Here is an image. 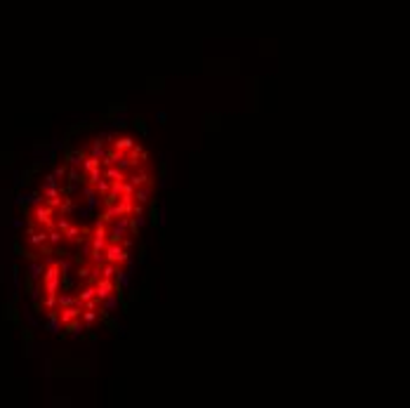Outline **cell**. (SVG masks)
Here are the masks:
<instances>
[{"mask_svg":"<svg viewBox=\"0 0 410 408\" xmlns=\"http://www.w3.org/2000/svg\"><path fill=\"white\" fill-rule=\"evenodd\" d=\"M104 260H106V264H113L116 269H123V264L130 260V253L120 243H108L104 248Z\"/></svg>","mask_w":410,"mask_h":408,"instance_id":"6da1fadb","label":"cell"},{"mask_svg":"<svg viewBox=\"0 0 410 408\" xmlns=\"http://www.w3.org/2000/svg\"><path fill=\"white\" fill-rule=\"evenodd\" d=\"M108 245V227L106 224H95L92 236H90V253H104V248Z\"/></svg>","mask_w":410,"mask_h":408,"instance_id":"7a4b0ae2","label":"cell"},{"mask_svg":"<svg viewBox=\"0 0 410 408\" xmlns=\"http://www.w3.org/2000/svg\"><path fill=\"white\" fill-rule=\"evenodd\" d=\"M83 316V309L78 305H73V307H66V309H57V321H59V326H69L71 321H78Z\"/></svg>","mask_w":410,"mask_h":408,"instance_id":"3957f363","label":"cell"},{"mask_svg":"<svg viewBox=\"0 0 410 408\" xmlns=\"http://www.w3.org/2000/svg\"><path fill=\"white\" fill-rule=\"evenodd\" d=\"M127 222H130V217H120V219H116V222L111 224V229H108V238H111V243H120V241L125 238Z\"/></svg>","mask_w":410,"mask_h":408,"instance_id":"277c9868","label":"cell"},{"mask_svg":"<svg viewBox=\"0 0 410 408\" xmlns=\"http://www.w3.org/2000/svg\"><path fill=\"white\" fill-rule=\"evenodd\" d=\"M132 146H134V139H132V137H116L111 149H113V151H118V154H125V156H127Z\"/></svg>","mask_w":410,"mask_h":408,"instance_id":"5b68a950","label":"cell"},{"mask_svg":"<svg viewBox=\"0 0 410 408\" xmlns=\"http://www.w3.org/2000/svg\"><path fill=\"white\" fill-rule=\"evenodd\" d=\"M81 234H83V229L78 227V224H69V227L62 231L64 241H69V243H81V241H83Z\"/></svg>","mask_w":410,"mask_h":408,"instance_id":"8992f818","label":"cell"},{"mask_svg":"<svg viewBox=\"0 0 410 408\" xmlns=\"http://www.w3.org/2000/svg\"><path fill=\"white\" fill-rule=\"evenodd\" d=\"M144 161H146V151H144L139 144H134L132 149H130V154H127V163L137 168V165H142Z\"/></svg>","mask_w":410,"mask_h":408,"instance_id":"52a82bcc","label":"cell"},{"mask_svg":"<svg viewBox=\"0 0 410 408\" xmlns=\"http://www.w3.org/2000/svg\"><path fill=\"white\" fill-rule=\"evenodd\" d=\"M130 184H132L134 189H142V187H151V182H149V173L146 170H139V173H134L127 177Z\"/></svg>","mask_w":410,"mask_h":408,"instance_id":"ba28073f","label":"cell"},{"mask_svg":"<svg viewBox=\"0 0 410 408\" xmlns=\"http://www.w3.org/2000/svg\"><path fill=\"white\" fill-rule=\"evenodd\" d=\"M102 177L111 184V182H125V173L123 170H118V168H104L102 170Z\"/></svg>","mask_w":410,"mask_h":408,"instance_id":"9c48e42d","label":"cell"},{"mask_svg":"<svg viewBox=\"0 0 410 408\" xmlns=\"http://www.w3.org/2000/svg\"><path fill=\"white\" fill-rule=\"evenodd\" d=\"M92 158H99V161H104V156H106V149H104V142L102 139H95L92 142V151H90Z\"/></svg>","mask_w":410,"mask_h":408,"instance_id":"30bf717a","label":"cell"},{"mask_svg":"<svg viewBox=\"0 0 410 408\" xmlns=\"http://www.w3.org/2000/svg\"><path fill=\"white\" fill-rule=\"evenodd\" d=\"M99 168H102V161H99V158L85 156V161H83V170H85V173H92V170H99Z\"/></svg>","mask_w":410,"mask_h":408,"instance_id":"8fae6325","label":"cell"},{"mask_svg":"<svg viewBox=\"0 0 410 408\" xmlns=\"http://www.w3.org/2000/svg\"><path fill=\"white\" fill-rule=\"evenodd\" d=\"M76 305V298L73 295H57V309H66Z\"/></svg>","mask_w":410,"mask_h":408,"instance_id":"7c38bea8","label":"cell"},{"mask_svg":"<svg viewBox=\"0 0 410 408\" xmlns=\"http://www.w3.org/2000/svg\"><path fill=\"white\" fill-rule=\"evenodd\" d=\"M102 180H104V177H102V168H99V170H92V173H88V187H90V189H95V187H97Z\"/></svg>","mask_w":410,"mask_h":408,"instance_id":"4fadbf2b","label":"cell"},{"mask_svg":"<svg viewBox=\"0 0 410 408\" xmlns=\"http://www.w3.org/2000/svg\"><path fill=\"white\" fill-rule=\"evenodd\" d=\"M83 161H85V151H73V154H69V163L76 168V165H81Z\"/></svg>","mask_w":410,"mask_h":408,"instance_id":"5bb4252c","label":"cell"},{"mask_svg":"<svg viewBox=\"0 0 410 408\" xmlns=\"http://www.w3.org/2000/svg\"><path fill=\"white\" fill-rule=\"evenodd\" d=\"M69 180H71V184H81L83 177H81V173H78L76 168H71V170H69Z\"/></svg>","mask_w":410,"mask_h":408,"instance_id":"9a60e30c","label":"cell"},{"mask_svg":"<svg viewBox=\"0 0 410 408\" xmlns=\"http://www.w3.org/2000/svg\"><path fill=\"white\" fill-rule=\"evenodd\" d=\"M83 321H85V326H90V323H92V321H95V318H97V316H95V311H83Z\"/></svg>","mask_w":410,"mask_h":408,"instance_id":"2e32d148","label":"cell"},{"mask_svg":"<svg viewBox=\"0 0 410 408\" xmlns=\"http://www.w3.org/2000/svg\"><path fill=\"white\" fill-rule=\"evenodd\" d=\"M90 274H92V269H90V267H83V269H78V279L85 281V279H90Z\"/></svg>","mask_w":410,"mask_h":408,"instance_id":"e0dca14e","label":"cell"}]
</instances>
